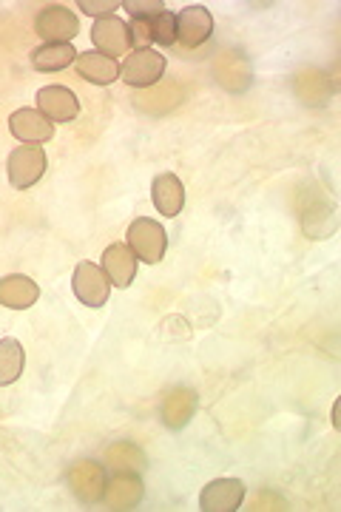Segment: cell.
Returning <instances> with one entry per match:
<instances>
[{
    "mask_svg": "<svg viewBox=\"0 0 341 512\" xmlns=\"http://www.w3.org/2000/svg\"><path fill=\"white\" fill-rule=\"evenodd\" d=\"M128 248L134 251L140 262L157 265L165 256V248H168V234L157 220L140 217L128 225Z\"/></svg>",
    "mask_w": 341,
    "mask_h": 512,
    "instance_id": "6da1fadb",
    "label": "cell"
},
{
    "mask_svg": "<svg viewBox=\"0 0 341 512\" xmlns=\"http://www.w3.org/2000/svg\"><path fill=\"white\" fill-rule=\"evenodd\" d=\"M165 74V55L157 49H134L120 66V77L131 89H148Z\"/></svg>",
    "mask_w": 341,
    "mask_h": 512,
    "instance_id": "7a4b0ae2",
    "label": "cell"
},
{
    "mask_svg": "<svg viewBox=\"0 0 341 512\" xmlns=\"http://www.w3.org/2000/svg\"><path fill=\"white\" fill-rule=\"evenodd\" d=\"M46 165H49V160H46L43 146H18L6 160L9 183H12V188H20V191L32 188L46 174Z\"/></svg>",
    "mask_w": 341,
    "mask_h": 512,
    "instance_id": "3957f363",
    "label": "cell"
},
{
    "mask_svg": "<svg viewBox=\"0 0 341 512\" xmlns=\"http://www.w3.org/2000/svg\"><path fill=\"white\" fill-rule=\"evenodd\" d=\"M72 288L74 296H77L86 308H103L108 302V296H111V282H108V276L103 274V268L94 265V262H80V265L74 268Z\"/></svg>",
    "mask_w": 341,
    "mask_h": 512,
    "instance_id": "277c9868",
    "label": "cell"
},
{
    "mask_svg": "<svg viewBox=\"0 0 341 512\" xmlns=\"http://www.w3.org/2000/svg\"><path fill=\"white\" fill-rule=\"evenodd\" d=\"M35 32L43 43H72L80 32V20L66 6H46L35 18Z\"/></svg>",
    "mask_w": 341,
    "mask_h": 512,
    "instance_id": "5b68a950",
    "label": "cell"
},
{
    "mask_svg": "<svg viewBox=\"0 0 341 512\" xmlns=\"http://www.w3.org/2000/svg\"><path fill=\"white\" fill-rule=\"evenodd\" d=\"M245 495H248L245 481H239V478H216L211 484H205V490L199 495V510L236 512L242 507Z\"/></svg>",
    "mask_w": 341,
    "mask_h": 512,
    "instance_id": "8992f818",
    "label": "cell"
},
{
    "mask_svg": "<svg viewBox=\"0 0 341 512\" xmlns=\"http://www.w3.org/2000/svg\"><path fill=\"white\" fill-rule=\"evenodd\" d=\"M214 35V15L205 6H185L177 15V43L182 49H199Z\"/></svg>",
    "mask_w": 341,
    "mask_h": 512,
    "instance_id": "52a82bcc",
    "label": "cell"
},
{
    "mask_svg": "<svg viewBox=\"0 0 341 512\" xmlns=\"http://www.w3.org/2000/svg\"><path fill=\"white\" fill-rule=\"evenodd\" d=\"M106 467L100 461H77L69 470V487L83 504H97L106 493Z\"/></svg>",
    "mask_w": 341,
    "mask_h": 512,
    "instance_id": "ba28073f",
    "label": "cell"
},
{
    "mask_svg": "<svg viewBox=\"0 0 341 512\" xmlns=\"http://www.w3.org/2000/svg\"><path fill=\"white\" fill-rule=\"evenodd\" d=\"M37 111L52 123H72L80 114V100L66 86H43L37 92Z\"/></svg>",
    "mask_w": 341,
    "mask_h": 512,
    "instance_id": "9c48e42d",
    "label": "cell"
},
{
    "mask_svg": "<svg viewBox=\"0 0 341 512\" xmlns=\"http://www.w3.org/2000/svg\"><path fill=\"white\" fill-rule=\"evenodd\" d=\"M9 131L15 140L26 146H43L54 137V123L46 120L37 109H18L9 117Z\"/></svg>",
    "mask_w": 341,
    "mask_h": 512,
    "instance_id": "30bf717a",
    "label": "cell"
},
{
    "mask_svg": "<svg viewBox=\"0 0 341 512\" xmlns=\"http://www.w3.org/2000/svg\"><path fill=\"white\" fill-rule=\"evenodd\" d=\"M91 43L97 46V52L106 57H117L131 52V35H128V23L120 18H100L91 26Z\"/></svg>",
    "mask_w": 341,
    "mask_h": 512,
    "instance_id": "8fae6325",
    "label": "cell"
},
{
    "mask_svg": "<svg viewBox=\"0 0 341 512\" xmlns=\"http://www.w3.org/2000/svg\"><path fill=\"white\" fill-rule=\"evenodd\" d=\"M137 262L140 259L134 256V251L128 245L114 242L103 251V274L108 276V282L114 288H128L137 279Z\"/></svg>",
    "mask_w": 341,
    "mask_h": 512,
    "instance_id": "7c38bea8",
    "label": "cell"
},
{
    "mask_svg": "<svg viewBox=\"0 0 341 512\" xmlns=\"http://www.w3.org/2000/svg\"><path fill=\"white\" fill-rule=\"evenodd\" d=\"M143 495V478L137 476V473H117V476L106 481L103 501L111 510H134L143 501Z\"/></svg>",
    "mask_w": 341,
    "mask_h": 512,
    "instance_id": "4fadbf2b",
    "label": "cell"
},
{
    "mask_svg": "<svg viewBox=\"0 0 341 512\" xmlns=\"http://www.w3.org/2000/svg\"><path fill=\"white\" fill-rule=\"evenodd\" d=\"M197 407H199L197 393H194L191 387H177V390H171V393L162 399V407H160L162 424H165V427H171V430H182L188 421L194 419Z\"/></svg>",
    "mask_w": 341,
    "mask_h": 512,
    "instance_id": "5bb4252c",
    "label": "cell"
},
{
    "mask_svg": "<svg viewBox=\"0 0 341 512\" xmlns=\"http://www.w3.org/2000/svg\"><path fill=\"white\" fill-rule=\"evenodd\" d=\"M40 299V288L35 279L23 274H12L0 279V305L12 311H26Z\"/></svg>",
    "mask_w": 341,
    "mask_h": 512,
    "instance_id": "9a60e30c",
    "label": "cell"
},
{
    "mask_svg": "<svg viewBox=\"0 0 341 512\" xmlns=\"http://www.w3.org/2000/svg\"><path fill=\"white\" fill-rule=\"evenodd\" d=\"M74 69L83 80H89L94 86H111L120 77V63L114 57L100 55V52H83L74 60Z\"/></svg>",
    "mask_w": 341,
    "mask_h": 512,
    "instance_id": "2e32d148",
    "label": "cell"
},
{
    "mask_svg": "<svg viewBox=\"0 0 341 512\" xmlns=\"http://www.w3.org/2000/svg\"><path fill=\"white\" fill-rule=\"evenodd\" d=\"M151 200L157 205L162 217H177L185 205V188L177 174H160L151 183Z\"/></svg>",
    "mask_w": 341,
    "mask_h": 512,
    "instance_id": "e0dca14e",
    "label": "cell"
},
{
    "mask_svg": "<svg viewBox=\"0 0 341 512\" xmlns=\"http://www.w3.org/2000/svg\"><path fill=\"white\" fill-rule=\"evenodd\" d=\"M74 60H77V49L72 43H43L32 52V66L37 72H63L74 66Z\"/></svg>",
    "mask_w": 341,
    "mask_h": 512,
    "instance_id": "ac0fdd59",
    "label": "cell"
},
{
    "mask_svg": "<svg viewBox=\"0 0 341 512\" xmlns=\"http://www.w3.org/2000/svg\"><path fill=\"white\" fill-rule=\"evenodd\" d=\"M26 353L18 339H0V387H9L23 376Z\"/></svg>",
    "mask_w": 341,
    "mask_h": 512,
    "instance_id": "d6986e66",
    "label": "cell"
},
{
    "mask_svg": "<svg viewBox=\"0 0 341 512\" xmlns=\"http://www.w3.org/2000/svg\"><path fill=\"white\" fill-rule=\"evenodd\" d=\"M106 461L111 464L114 473H140L145 467V456L140 447H134L131 441H120L114 447H108Z\"/></svg>",
    "mask_w": 341,
    "mask_h": 512,
    "instance_id": "ffe728a7",
    "label": "cell"
},
{
    "mask_svg": "<svg viewBox=\"0 0 341 512\" xmlns=\"http://www.w3.org/2000/svg\"><path fill=\"white\" fill-rule=\"evenodd\" d=\"M151 43L174 46L177 43V15L162 9L157 18H151Z\"/></svg>",
    "mask_w": 341,
    "mask_h": 512,
    "instance_id": "44dd1931",
    "label": "cell"
},
{
    "mask_svg": "<svg viewBox=\"0 0 341 512\" xmlns=\"http://www.w3.org/2000/svg\"><path fill=\"white\" fill-rule=\"evenodd\" d=\"M128 35H131V49H151V18H131Z\"/></svg>",
    "mask_w": 341,
    "mask_h": 512,
    "instance_id": "7402d4cb",
    "label": "cell"
},
{
    "mask_svg": "<svg viewBox=\"0 0 341 512\" xmlns=\"http://www.w3.org/2000/svg\"><path fill=\"white\" fill-rule=\"evenodd\" d=\"M123 9L131 18H157L165 9V3L162 0H123Z\"/></svg>",
    "mask_w": 341,
    "mask_h": 512,
    "instance_id": "603a6c76",
    "label": "cell"
},
{
    "mask_svg": "<svg viewBox=\"0 0 341 512\" xmlns=\"http://www.w3.org/2000/svg\"><path fill=\"white\" fill-rule=\"evenodd\" d=\"M77 6L86 12V15H94V18H114V9L123 6V0H77Z\"/></svg>",
    "mask_w": 341,
    "mask_h": 512,
    "instance_id": "cb8c5ba5",
    "label": "cell"
}]
</instances>
